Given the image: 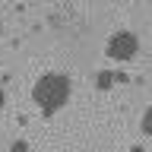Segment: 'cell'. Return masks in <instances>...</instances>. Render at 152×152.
<instances>
[{"instance_id":"cell-4","label":"cell","mask_w":152,"mask_h":152,"mask_svg":"<svg viewBox=\"0 0 152 152\" xmlns=\"http://www.w3.org/2000/svg\"><path fill=\"white\" fill-rule=\"evenodd\" d=\"M142 133H146V136H152V104H149V108H146V111H142Z\"/></svg>"},{"instance_id":"cell-5","label":"cell","mask_w":152,"mask_h":152,"mask_svg":"<svg viewBox=\"0 0 152 152\" xmlns=\"http://www.w3.org/2000/svg\"><path fill=\"white\" fill-rule=\"evenodd\" d=\"M10 152H28V142H26V140H16V142H13V149H10Z\"/></svg>"},{"instance_id":"cell-3","label":"cell","mask_w":152,"mask_h":152,"mask_svg":"<svg viewBox=\"0 0 152 152\" xmlns=\"http://www.w3.org/2000/svg\"><path fill=\"white\" fill-rule=\"evenodd\" d=\"M114 86V73L111 70H102V73L95 76V89H111Z\"/></svg>"},{"instance_id":"cell-6","label":"cell","mask_w":152,"mask_h":152,"mask_svg":"<svg viewBox=\"0 0 152 152\" xmlns=\"http://www.w3.org/2000/svg\"><path fill=\"white\" fill-rule=\"evenodd\" d=\"M7 104V92H3V86H0V108Z\"/></svg>"},{"instance_id":"cell-2","label":"cell","mask_w":152,"mask_h":152,"mask_svg":"<svg viewBox=\"0 0 152 152\" xmlns=\"http://www.w3.org/2000/svg\"><path fill=\"white\" fill-rule=\"evenodd\" d=\"M136 51H140V38L133 35V32H114L111 38H108V45H104V54L111 57V60H133L136 57Z\"/></svg>"},{"instance_id":"cell-1","label":"cell","mask_w":152,"mask_h":152,"mask_svg":"<svg viewBox=\"0 0 152 152\" xmlns=\"http://www.w3.org/2000/svg\"><path fill=\"white\" fill-rule=\"evenodd\" d=\"M66 98H70V76L64 73H45L32 86V102L38 104V111L45 117H54L66 104Z\"/></svg>"},{"instance_id":"cell-7","label":"cell","mask_w":152,"mask_h":152,"mask_svg":"<svg viewBox=\"0 0 152 152\" xmlns=\"http://www.w3.org/2000/svg\"><path fill=\"white\" fill-rule=\"evenodd\" d=\"M130 152H146V149H142V146H133V149H130Z\"/></svg>"},{"instance_id":"cell-8","label":"cell","mask_w":152,"mask_h":152,"mask_svg":"<svg viewBox=\"0 0 152 152\" xmlns=\"http://www.w3.org/2000/svg\"><path fill=\"white\" fill-rule=\"evenodd\" d=\"M0 35H3V22H0Z\"/></svg>"}]
</instances>
